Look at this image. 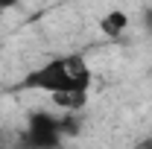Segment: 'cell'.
Masks as SVG:
<instances>
[{"label": "cell", "mask_w": 152, "mask_h": 149, "mask_svg": "<svg viewBox=\"0 0 152 149\" xmlns=\"http://www.w3.org/2000/svg\"><path fill=\"white\" fill-rule=\"evenodd\" d=\"M94 85V67L82 53H67V56H53L41 61L23 76L20 88L26 91H41L47 96L67 91H91Z\"/></svg>", "instance_id": "obj_1"}, {"label": "cell", "mask_w": 152, "mask_h": 149, "mask_svg": "<svg viewBox=\"0 0 152 149\" xmlns=\"http://www.w3.org/2000/svg\"><path fill=\"white\" fill-rule=\"evenodd\" d=\"M76 114H53V111H32L26 120V129L20 134L23 146H35V149H53L58 143H64L67 126H73Z\"/></svg>", "instance_id": "obj_2"}, {"label": "cell", "mask_w": 152, "mask_h": 149, "mask_svg": "<svg viewBox=\"0 0 152 149\" xmlns=\"http://www.w3.org/2000/svg\"><path fill=\"white\" fill-rule=\"evenodd\" d=\"M129 23H132V18H129L126 9H108V12L99 15V32L105 38H111V41H117V38L126 35Z\"/></svg>", "instance_id": "obj_3"}, {"label": "cell", "mask_w": 152, "mask_h": 149, "mask_svg": "<svg viewBox=\"0 0 152 149\" xmlns=\"http://www.w3.org/2000/svg\"><path fill=\"white\" fill-rule=\"evenodd\" d=\"M50 99H53V105H56L58 111L79 114V111H85V105H88V91H67V93H53Z\"/></svg>", "instance_id": "obj_4"}, {"label": "cell", "mask_w": 152, "mask_h": 149, "mask_svg": "<svg viewBox=\"0 0 152 149\" xmlns=\"http://www.w3.org/2000/svg\"><path fill=\"white\" fill-rule=\"evenodd\" d=\"M140 23H143V32L152 38V6H146V9L140 12Z\"/></svg>", "instance_id": "obj_5"}, {"label": "cell", "mask_w": 152, "mask_h": 149, "mask_svg": "<svg viewBox=\"0 0 152 149\" xmlns=\"http://www.w3.org/2000/svg\"><path fill=\"white\" fill-rule=\"evenodd\" d=\"M23 0H0V9L6 12V9H15V6H20Z\"/></svg>", "instance_id": "obj_6"}]
</instances>
